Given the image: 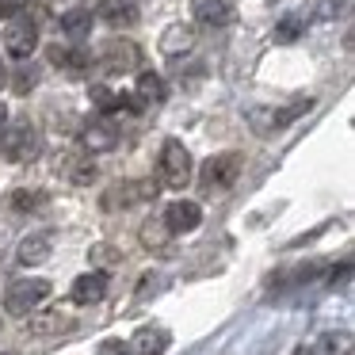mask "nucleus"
<instances>
[{
  "mask_svg": "<svg viewBox=\"0 0 355 355\" xmlns=\"http://www.w3.org/2000/svg\"><path fill=\"white\" fill-rule=\"evenodd\" d=\"M157 168H161V184H164V187H172V191H184V187L191 184L195 164H191V153L184 149V141H164Z\"/></svg>",
  "mask_w": 355,
  "mask_h": 355,
  "instance_id": "f257e3e1",
  "label": "nucleus"
},
{
  "mask_svg": "<svg viewBox=\"0 0 355 355\" xmlns=\"http://www.w3.org/2000/svg\"><path fill=\"white\" fill-rule=\"evenodd\" d=\"M50 279H39V275H27V279H16V283L8 286V294H4V309L16 317H27L35 306H42V302L50 298Z\"/></svg>",
  "mask_w": 355,
  "mask_h": 355,
  "instance_id": "f03ea898",
  "label": "nucleus"
},
{
  "mask_svg": "<svg viewBox=\"0 0 355 355\" xmlns=\"http://www.w3.org/2000/svg\"><path fill=\"white\" fill-rule=\"evenodd\" d=\"M0 153L8 157L12 164H31L35 157L42 153V134L39 126H31L24 119V123H16L8 134H4V146H0Z\"/></svg>",
  "mask_w": 355,
  "mask_h": 355,
  "instance_id": "7ed1b4c3",
  "label": "nucleus"
},
{
  "mask_svg": "<svg viewBox=\"0 0 355 355\" xmlns=\"http://www.w3.org/2000/svg\"><path fill=\"white\" fill-rule=\"evenodd\" d=\"M241 168H245V157L241 153H218V157H210V161L202 164L199 184L207 187V191H225V187L237 184Z\"/></svg>",
  "mask_w": 355,
  "mask_h": 355,
  "instance_id": "20e7f679",
  "label": "nucleus"
},
{
  "mask_svg": "<svg viewBox=\"0 0 355 355\" xmlns=\"http://www.w3.org/2000/svg\"><path fill=\"white\" fill-rule=\"evenodd\" d=\"M35 46H39V24H35L31 16H12L8 19V27H4V50H8L12 58H31L35 54Z\"/></svg>",
  "mask_w": 355,
  "mask_h": 355,
  "instance_id": "39448f33",
  "label": "nucleus"
},
{
  "mask_svg": "<svg viewBox=\"0 0 355 355\" xmlns=\"http://www.w3.org/2000/svg\"><path fill=\"white\" fill-rule=\"evenodd\" d=\"M313 107V100H294L291 107H256V111H248V123H252V130H260V134H271V130H283V126H291L294 119H302L306 111Z\"/></svg>",
  "mask_w": 355,
  "mask_h": 355,
  "instance_id": "423d86ee",
  "label": "nucleus"
},
{
  "mask_svg": "<svg viewBox=\"0 0 355 355\" xmlns=\"http://www.w3.org/2000/svg\"><path fill=\"white\" fill-rule=\"evenodd\" d=\"M54 172L77 187H88L96 180V161L88 157V149H62L54 157Z\"/></svg>",
  "mask_w": 355,
  "mask_h": 355,
  "instance_id": "0eeeda50",
  "label": "nucleus"
},
{
  "mask_svg": "<svg viewBox=\"0 0 355 355\" xmlns=\"http://www.w3.org/2000/svg\"><path fill=\"white\" fill-rule=\"evenodd\" d=\"M157 191H161V184H157V180H126V184L111 187V191L103 195V207L115 210V207H138V202H153Z\"/></svg>",
  "mask_w": 355,
  "mask_h": 355,
  "instance_id": "6e6552de",
  "label": "nucleus"
},
{
  "mask_svg": "<svg viewBox=\"0 0 355 355\" xmlns=\"http://www.w3.org/2000/svg\"><path fill=\"white\" fill-rule=\"evenodd\" d=\"M100 65L107 73H130L141 65V50L134 46L130 39H111V42H103V50H100Z\"/></svg>",
  "mask_w": 355,
  "mask_h": 355,
  "instance_id": "1a4fd4ad",
  "label": "nucleus"
},
{
  "mask_svg": "<svg viewBox=\"0 0 355 355\" xmlns=\"http://www.w3.org/2000/svg\"><path fill=\"white\" fill-rule=\"evenodd\" d=\"M191 16L202 27H230L237 19V0H191Z\"/></svg>",
  "mask_w": 355,
  "mask_h": 355,
  "instance_id": "9d476101",
  "label": "nucleus"
},
{
  "mask_svg": "<svg viewBox=\"0 0 355 355\" xmlns=\"http://www.w3.org/2000/svg\"><path fill=\"white\" fill-rule=\"evenodd\" d=\"M103 294H107V275H103V271H85V275H77L69 286L73 306H96V302H103Z\"/></svg>",
  "mask_w": 355,
  "mask_h": 355,
  "instance_id": "9b49d317",
  "label": "nucleus"
},
{
  "mask_svg": "<svg viewBox=\"0 0 355 355\" xmlns=\"http://www.w3.org/2000/svg\"><path fill=\"white\" fill-rule=\"evenodd\" d=\"M172 344V332L164 324H141L130 336V352L134 355H164Z\"/></svg>",
  "mask_w": 355,
  "mask_h": 355,
  "instance_id": "f8f14e48",
  "label": "nucleus"
},
{
  "mask_svg": "<svg viewBox=\"0 0 355 355\" xmlns=\"http://www.w3.org/2000/svg\"><path fill=\"white\" fill-rule=\"evenodd\" d=\"M161 222L168 225V233H191V230H199L202 210H199V202L180 199V202H168V210H164Z\"/></svg>",
  "mask_w": 355,
  "mask_h": 355,
  "instance_id": "ddd939ff",
  "label": "nucleus"
},
{
  "mask_svg": "<svg viewBox=\"0 0 355 355\" xmlns=\"http://www.w3.org/2000/svg\"><path fill=\"white\" fill-rule=\"evenodd\" d=\"M50 252H54V237H50V233H31V237L19 241L16 260L24 263V268H35V263H46Z\"/></svg>",
  "mask_w": 355,
  "mask_h": 355,
  "instance_id": "4468645a",
  "label": "nucleus"
},
{
  "mask_svg": "<svg viewBox=\"0 0 355 355\" xmlns=\"http://www.w3.org/2000/svg\"><path fill=\"white\" fill-rule=\"evenodd\" d=\"M195 50V27L187 24H172L168 31L161 35V54L164 58H184Z\"/></svg>",
  "mask_w": 355,
  "mask_h": 355,
  "instance_id": "2eb2a0df",
  "label": "nucleus"
},
{
  "mask_svg": "<svg viewBox=\"0 0 355 355\" xmlns=\"http://www.w3.org/2000/svg\"><path fill=\"white\" fill-rule=\"evenodd\" d=\"M73 324V317L65 309H46V313H31L27 321V332L31 336H54V332H65Z\"/></svg>",
  "mask_w": 355,
  "mask_h": 355,
  "instance_id": "dca6fc26",
  "label": "nucleus"
},
{
  "mask_svg": "<svg viewBox=\"0 0 355 355\" xmlns=\"http://www.w3.org/2000/svg\"><path fill=\"white\" fill-rule=\"evenodd\" d=\"M80 141H85L88 153H107V149H115L119 130H115L111 123H88L85 134H80Z\"/></svg>",
  "mask_w": 355,
  "mask_h": 355,
  "instance_id": "f3484780",
  "label": "nucleus"
},
{
  "mask_svg": "<svg viewBox=\"0 0 355 355\" xmlns=\"http://www.w3.org/2000/svg\"><path fill=\"white\" fill-rule=\"evenodd\" d=\"M46 58H50V65H58V69H65V73H85L88 69V54L77 50V46H62V42H54V46L46 50Z\"/></svg>",
  "mask_w": 355,
  "mask_h": 355,
  "instance_id": "a211bd4d",
  "label": "nucleus"
},
{
  "mask_svg": "<svg viewBox=\"0 0 355 355\" xmlns=\"http://www.w3.org/2000/svg\"><path fill=\"white\" fill-rule=\"evenodd\" d=\"M58 16H62V31L73 35V39H80V35L92 31V12L88 8H62Z\"/></svg>",
  "mask_w": 355,
  "mask_h": 355,
  "instance_id": "6ab92c4d",
  "label": "nucleus"
},
{
  "mask_svg": "<svg viewBox=\"0 0 355 355\" xmlns=\"http://www.w3.org/2000/svg\"><path fill=\"white\" fill-rule=\"evenodd\" d=\"M138 103L146 107V103H164V96H168V88H164V80L157 77V73H141L138 77Z\"/></svg>",
  "mask_w": 355,
  "mask_h": 355,
  "instance_id": "aec40b11",
  "label": "nucleus"
},
{
  "mask_svg": "<svg viewBox=\"0 0 355 355\" xmlns=\"http://www.w3.org/2000/svg\"><path fill=\"white\" fill-rule=\"evenodd\" d=\"M324 268H329V260H309L306 268L283 271V275H279V286H298V283H313V279H321V275H324Z\"/></svg>",
  "mask_w": 355,
  "mask_h": 355,
  "instance_id": "412c9836",
  "label": "nucleus"
},
{
  "mask_svg": "<svg viewBox=\"0 0 355 355\" xmlns=\"http://www.w3.org/2000/svg\"><path fill=\"white\" fill-rule=\"evenodd\" d=\"M168 237H172V233H168V225H164V222H157V218H153V222H141V245H146V248L164 252V248H168Z\"/></svg>",
  "mask_w": 355,
  "mask_h": 355,
  "instance_id": "4be33fe9",
  "label": "nucleus"
},
{
  "mask_svg": "<svg viewBox=\"0 0 355 355\" xmlns=\"http://www.w3.org/2000/svg\"><path fill=\"white\" fill-rule=\"evenodd\" d=\"M12 210H19V214H27V210H39L42 202H46V195L39 191V187H16V191L8 195Z\"/></svg>",
  "mask_w": 355,
  "mask_h": 355,
  "instance_id": "5701e85b",
  "label": "nucleus"
},
{
  "mask_svg": "<svg viewBox=\"0 0 355 355\" xmlns=\"http://www.w3.org/2000/svg\"><path fill=\"white\" fill-rule=\"evenodd\" d=\"M352 347H355V340H352V332H347V329L324 332V336H321V352L324 355H352Z\"/></svg>",
  "mask_w": 355,
  "mask_h": 355,
  "instance_id": "b1692460",
  "label": "nucleus"
},
{
  "mask_svg": "<svg viewBox=\"0 0 355 355\" xmlns=\"http://www.w3.org/2000/svg\"><path fill=\"white\" fill-rule=\"evenodd\" d=\"M302 31H306V19L302 16H283L275 24V42H298Z\"/></svg>",
  "mask_w": 355,
  "mask_h": 355,
  "instance_id": "393cba45",
  "label": "nucleus"
},
{
  "mask_svg": "<svg viewBox=\"0 0 355 355\" xmlns=\"http://www.w3.org/2000/svg\"><path fill=\"white\" fill-rule=\"evenodd\" d=\"M103 19H107L111 27H134L138 24V12H134L130 4H107V8H103Z\"/></svg>",
  "mask_w": 355,
  "mask_h": 355,
  "instance_id": "a878e982",
  "label": "nucleus"
},
{
  "mask_svg": "<svg viewBox=\"0 0 355 355\" xmlns=\"http://www.w3.org/2000/svg\"><path fill=\"white\" fill-rule=\"evenodd\" d=\"M35 85H39V73H35L31 65H24V69H19L16 77H12V92H16V96H27Z\"/></svg>",
  "mask_w": 355,
  "mask_h": 355,
  "instance_id": "bb28decb",
  "label": "nucleus"
},
{
  "mask_svg": "<svg viewBox=\"0 0 355 355\" xmlns=\"http://www.w3.org/2000/svg\"><path fill=\"white\" fill-rule=\"evenodd\" d=\"M88 260H92V263H119L123 256H119V248H111V245H92Z\"/></svg>",
  "mask_w": 355,
  "mask_h": 355,
  "instance_id": "cd10ccee",
  "label": "nucleus"
},
{
  "mask_svg": "<svg viewBox=\"0 0 355 355\" xmlns=\"http://www.w3.org/2000/svg\"><path fill=\"white\" fill-rule=\"evenodd\" d=\"M96 355H134L130 344H123V340H103L100 347H96Z\"/></svg>",
  "mask_w": 355,
  "mask_h": 355,
  "instance_id": "c85d7f7f",
  "label": "nucleus"
},
{
  "mask_svg": "<svg viewBox=\"0 0 355 355\" xmlns=\"http://www.w3.org/2000/svg\"><path fill=\"white\" fill-rule=\"evenodd\" d=\"M27 8V0H0V19H12Z\"/></svg>",
  "mask_w": 355,
  "mask_h": 355,
  "instance_id": "c756f323",
  "label": "nucleus"
},
{
  "mask_svg": "<svg viewBox=\"0 0 355 355\" xmlns=\"http://www.w3.org/2000/svg\"><path fill=\"white\" fill-rule=\"evenodd\" d=\"M291 355H317V352H313V347H294Z\"/></svg>",
  "mask_w": 355,
  "mask_h": 355,
  "instance_id": "7c9ffc66",
  "label": "nucleus"
},
{
  "mask_svg": "<svg viewBox=\"0 0 355 355\" xmlns=\"http://www.w3.org/2000/svg\"><path fill=\"white\" fill-rule=\"evenodd\" d=\"M4 119H8V111H4V103H0V126H4Z\"/></svg>",
  "mask_w": 355,
  "mask_h": 355,
  "instance_id": "2f4dec72",
  "label": "nucleus"
},
{
  "mask_svg": "<svg viewBox=\"0 0 355 355\" xmlns=\"http://www.w3.org/2000/svg\"><path fill=\"white\" fill-rule=\"evenodd\" d=\"M4 80H8V77H4V65H0V88H4Z\"/></svg>",
  "mask_w": 355,
  "mask_h": 355,
  "instance_id": "473e14b6",
  "label": "nucleus"
},
{
  "mask_svg": "<svg viewBox=\"0 0 355 355\" xmlns=\"http://www.w3.org/2000/svg\"><path fill=\"white\" fill-rule=\"evenodd\" d=\"M0 146H4V134H0Z\"/></svg>",
  "mask_w": 355,
  "mask_h": 355,
  "instance_id": "72a5a7b5",
  "label": "nucleus"
}]
</instances>
